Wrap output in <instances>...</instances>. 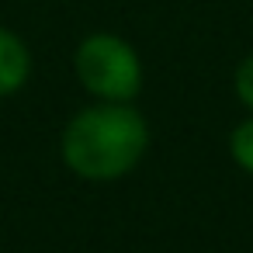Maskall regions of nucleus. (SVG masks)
Wrapping results in <instances>:
<instances>
[{"label": "nucleus", "mask_w": 253, "mask_h": 253, "mask_svg": "<svg viewBox=\"0 0 253 253\" xmlns=\"http://www.w3.org/2000/svg\"><path fill=\"white\" fill-rule=\"evenodd\" d=\"M149 149V125L132 104L97 101L80 108L63 128V163L84 180H118L139 167Z\"/></svg>", "instance_id": "1"}, {"label": "nucleus", "mask_w": 253, "mask_h": 253, "mask_svg": "<svg viewBox=\"0 0 253 253\" xmlns=\"http://www.w3.org/2000/svg\"><path fill=\"white\" fill-rule=\"evenodd\" d=\"M73 73H77L80 87L87 94H94L97 101L132 104L142 90V59H139V52L111 32H94L77 45Z\"/></svg>", "instance_id": "2"}, {"label": "nucleus", "mask_w": 253, "mask_h": 253, "mask_svg": "<svg viewBox=\"0 0 253 253\" xmlns=\"http://www.w3.org/2000/svg\"><path fill=\"white\" fill-rule=\"evenodd\" d=\"M32 77V52L21 35L0 25V97L18 94Z\"/></svg>", "instance_id": "3"}, {"label": "nucleus", "mask_w": 253, "mask_h": 253, "mask_svg": "<svg viewBox=\"0 0 253 253\" xmlns=\"http://www.w3.org/2000/svg\"><path fill=\"white\" fill-rule=\"evenodd\" d=\"M229 153H232V160H236L239 170L253 173V118H246V122H239V125L232 128V135H229Z\"/></svg>", "instance_id": "4"}, {"label": "nucleus", "mask_w": 253, "mask_h": 253, "mask_svg": "<svg viewBox=\"0 0 253 253\" xmlns=\"http://www.w3.org/2000/svg\"><path fill=\"white\" fill-rule=\"evenodd\" d=\"M232 87H236V97L253 111V52L236 66V77H232Z\"/></svg>", "instance_id": "5"}]
</instances>
